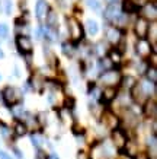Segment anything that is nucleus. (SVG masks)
<instances>
[{
	"label": "nucleus",
	"instance_id": "obj_1",
	"mask_svg": "<svg viewBox=\"0 0 157 159\" xmlns=\"http://www.w3.org/2000/svg\"><path fill=\"white\" fill-rule=\"evenodd\" d=\"M2 97H3V101H5L6 105L9 107H15L16 104L20 102V92L18 88L15 86H7L3 89L2 92Z\"/></svg>",
	"mask_w": 157,
	"mask_h": 159
},
{
	"label": "nucleus",
	"instance_id": "obj_2",
	"mask_svg": "<svg viewBox=\"0 0 157 159\" xmlns=\"http://www.w3.org/2000/svg\"><path fill=\"white\" fill-rule=\"evenodd\" d=\"M16 47H18L20 54H31L33 50L32 41L26 35H18L16 37Z\"/></svg>",
	"mask_w": 157,
	"mask_h": 159
},
{
	"label": "nucleus",
	"instance_id": "obj_3",
	"mask_svg": "<svg viewBox=\"0 0 157 159\" xmlns=\"http://www.w3.org/2000/svg\"><path fill=\"white\" fill-rule=\"evenodd\" d=\"M68 31H70V37L73 38L74 44L83 38V28H81V25L79 24L77 19H74V18H70V19H68Z\"/></svg>",
	"mask_w": 157,
	"mask_h": 159
},
{
	"label": "nucleus",
	"instance_id": "obj_4",
	"mask_svg": "<svg viewBox=\"0 0 157 159\" xmlns=\"http://www.w3.org/2000/svg\"><path fill=\"white\" fill-rule=\"evenodd\" d=\"M100 80H102L106 86L114 88L118 82H121V76H119L118 72H112V70H109V72H105L103 75L100 76Z\"/></svg>",
	"mask_w": 157,
	"mask_h": 159
},
{
	"label": "nucleus",
	"instance_id": "obj_5",
	"mask_svg": "<svg viewBox=\"0 0 157 159\" xmlns=\"http://www.w3.org/2000/svg\"><path fill=\"white\" fill-rule=\"evenodd\" d=\"M148 29H150V25H148L147 19L146 18H138L137 24H135V32H137L138 38L143 39L148 35Z\"/></svg>",
	"mask_w": 157,
	"mask_h": 159
},
{
	"label": "nucleus",
	"instance_id": "obj_6",
	"mask_svg": "<svg viewBox=\"0 0 157 159\" xmlns=\"http://www.w3.org/2000/svg\"><path fill=\"white\" fill-rule=\"evenodd\" d=\"M137 53L141 56V57H147L151 53V44L148 43L146 38L138 39L137 43Z\"/></svg>",
	"mask_w": 157,
	"mask_h": 159
},
{
	"label": "nucleus",
	"instance_id": "obj_7",
	"mask_svg": "<svg viewBox=\"0 0 157 159\" xmlns=\"http://www.w3.org/2000/svg\"><path fill=\"white\" fill-rule=\"evenodd\" d=\"M112 139H114V143L118 146L119 149H122L124 146H127V134L122 130H114Z\"/></svg>",
	"mask_w": 157,
	"mask_h": 159
},
{
	"label": "nucleus",
	"instance_id": "obj_8",
	"mask_svg": "<svg viewBox=\"0 0 157 159\" xmlns=\"http://www.w3.org/2000/svg\"><path fill=\"white\" fill-rule=\"evenodd\" d=\"M105 19H108V20H116L121 18V13H119V9H118V6H115V5H109L108 6V9L105 10Z\"/></svg>",
	"mask_w": 157,
	"mask_h": 159
},
{
	"label": "nucleus",
	"instance_id": "obj_9",
	"mask_svg": "<svg viewBox=\"0 0 157 159\" xmlns=\"http://www.w3.org/2000/svg\"><path fill=\"white\" fill-rule=\"evenodd\" d=\"M47 9H48V6H47V3H45V0H38V2H37L35 13H37V18H38L39 20L44 19V18L47 16Z\"/></svg>",
	"mask_w": 157,
	"mask_h": 159
},
{
	"label": "nucleus",
	"instance_id": "obj_10",
	"mask_svg": "<svg viewBox=\"0 0 157 159\" xmlns=\"http://www.w3.org/2000/svg\"><path fill=\"white\" fill-rule=\"evenodd\" d=\"M115 97H116V89L112 86H106L103 89V92H102V98H103L105 101H112V99H115Z\"/></svg>",
	"mask_w": 157,
	"mask_h": 159
},
{
	"label": "nucleus",
	"instance_id": "obj_11",
	"mask_svg": "<svg viewBox=\"0 0 157 159\" xmlns=\"http://www.w3.org/2000/svg\"><path fill=\"white\" fill-rule=\"evenodd\" d=\"M146 114L147 116H151V117H156V110H157V107H156V101L154 99H147V102H146Z\"/></svg>",
	"mask_w": 157,
	"mask_h": 159
},
{
	"label": "nucleus",
	"instance_id": "obj_12",
	"mask_svg": "<svg viewBox=\"0 0 157 159\" xmlns=\"http://www.w3.org/2000/svg\"><path fill=\"white\" fill-rule=\"evenodd\" d=\"M122 9H124V12H127V13H134V12L138 10V6L134 3L133 0H124V2H122Z\"/></svg>",
	"mask_w": 157,
	"mask_h": 159
},
{
	"label": "nucleus",
	"instance_id": "obj_13",
	"mask_svg": "<svg viewBox=\"0 0 157 159\" xmlns=\"http://www.w3.org/2000/svg\"><path fill=\"white\" fill-rule=\"evenodd\" d=\"M119 38H121V32H119L116 28H111L109 31H108V39H109L111 43L116 44L119 41Z\"/></svg>",
	"mask_w": 157,
	"mask_h": 159
},
{
	"label": "nucleus",
	"instance_id": "obj_14",
	"mask_svg": "<svg viewBox=\"0 0 157 159\" xmlns=\"http://www.w3.org/2000/svg\"><path fill=\"white\" fill-rule=\"evenodd\" d=\"M86 28H87V32L90 35H96L98 31H99V26L96 24V20H93V19H89L86 22Z\"/></svg>",
	"mask_w": 157,
	"mask_h": 159
},
{
	"label": "nucleus",
	"instance_id": "obj_15",
	"mask_svg": "<svg viewBox=\"0 0 157 159\" xmlns=\"http://www.w3.org/2000/svg\"><path fill=\"white\" fill-rule=\"evenodd\" d=\"M26 131H28L26 124L22 123V121H18L16 125H15V133H16V136H24V134H26Z\"/></svg>",
	"mask_w": 157,
	"mask_h": 159
},
{
	"label": "nucleus",
	"instance_id": "obj_16",
	"mask_svg": "<svg viewBox=\"0 0 157 159\" xmlns=\"http://www.w3.org/2000/svg\"><path fill=\"white\" fill-rule=\"evenodd\" d=\"M147 77H148V82H151V83H156L157 82V73H156V67H154V66L148 67Z\"/></svg>",
	"mask_w": 157,
	"mask_h": 159
},
{
	"label": "nucleus",
	"instance_id": "obj_17",
	"mask_svg": "<svg viewBox=\"0 0 157 159\" xmlns=\"http://www.w3.org/2000/svg\"><path fill=\"white\" fill-rule=\"evenodd\" d=\"M108 60H111V61H114V63H119L121 61V53H119L118 50H111Z\"/></svg>",
	"mask_w": 157,
	"mask_h": 159
},
{
	"label": "nucleus",
	"instance_id": "obj_18",
	"mask_svg": "<svg viewBox=\"0 0 157 159\" xmlns=\"http://www.w3.org/2000/svg\"><path fill=\"white\" fill-rule=\"evenodd\" d=\"M146 15H147V18H150V16H151L153 19L156 18V5L154 3L146 6Z\"/></svg>",
	"mask_w": 157,
	"mask_h": 159
},
{
	"label": "nucleus",
	"instance_id": "obj_19",
	"mask_svg": "<svg viewBox=\"0 0 157 159\" xmlns=\"http://www.w3.org/2000/svg\"><path fill=\"white\" fill-rule=\"evenodd\" d=\"M106 124L109 129H115V125L118 124V120H116V117H114L112 114H108L106 116Z\"/></svg>",
	"mask_w": 157,
	"mask_h": 159
},
{
	"label": "nucleus",
	"instance_id": "obj_20",
	"mask_svg": "<svg viewBox=\"0 0 157 159\" xmlns=\"http://www.w3.org/2000/svg\"><path fill=\"white\" fill-rule=\"evenodd\" d=\"M55 22H57V16H55V13L54 12H50V13L47 15V24L50 28H52L54 25H55Z\"/></svg>",
	"mask_w": 157,
	"mask_h": 159
},
{
	"label": "nucleus",
	"instance_id": "obj_21",
	"mask_svg": "<svg viewBox=\"0 0 157 159\" xmlns=\"http://www.w3.org/2000/svg\"><path fill=\"white\" fill-rule=\"evenodd\" d=\"M9 35V26L6 24H0V38H7Z\"/></svg>",
	"mask_w": 157,
	"mask_h": 159
},
{
	"label": "nucleus",
	"instance_id": "obj_22",
	"mask_svg": "<svg viewBox=\"0 0 157 159\" xmlns=\"http://www.w3.org/2000/svg\"><path fill=\"white\" fill-rule=\"evenodd\" d=\"M86 3H87V6L92 7L93 10H98L100 7V3L98 2V0H86Z\"/></svg>",
	"mask_w": 157,
	"mask_h": 159
},
{
	"label": "nucleus",
	"instance_id": "obj_23",
	"mask_svg": "<svg viewBox=\"0 0 157 159\" xmlns=\"http://www.w3.org/2000/svg\"><path fill=\"white\" fill-rule=\"evenodd\" d=\"M31 140H32V143H33V146H35V148H41V143H42V142H41V139H39L37 134H32Z\"/></svg>",
	"mask_w": 157,
	"mask_h": 159
},
{
	"label": "nucleus",
	"instance_id": "obj_24",
	"mask_svg": "<svg viewBox=\"0 0 157 159\" xmlns=\"http://www.w3.org/2000/svg\"><path fill=\"white\" fill-rule=\"evenodd\" d=\"M5 5H6V7H5L6 15H10V12H12V2H10V0H6Z\"/></svg>",
	"mask_w": 157,
	"mask_h": 159
},
{
	"label": "nucleus",
	"instance_id": "obj_25",
	"mask_svg": "<svg viewBox=\"0 0 157 159\" xmlns=\"http://www.w3.org/2000/svg\"><path fill=\"white\" fill-rule=\"evenodd\" d=\"M156 35H157V26H156V24H153L151 25V38L156 39Z\"/></svg>",
	"mask_w": 157,
	"mask_h": 159
},
{
	"label": "nucleus",
	"instance_id": "obj_26",
	"mask_svg": "<svg viewBox=\"0 0 157 159\" xmlns=\"http://www.w3.org/2000/svg\"><path fill=\"white\" fill-rule=\"evenodd\" d=\"M66 105H67V108H73V107H74V99H73V98H68L66 101Z\"/></svg>",
	"mask_w": 157,
	"mask_h": 159
},
{
	"label": "nucleus",
	"instance_id": "obj_27",
	"mask_svg": "<svg viewBox=\"0 0 157 159\" xmlns=\"http://www.w3.org/2000/svg\"><path fill=\"white\" fill-rule=\"evenodd\" d=\"M0 159H12L10 155H7L5 150H0Z\"/></svg>",
	"mask_w": 157,
	"mask_h": 159
},
{
	"label": "nucleus",
	"instance_id": "obj_28",
	"mask_svg": "<svg viewBox=\"0 0 157 159\" xmlns=\"http://www.w3.org/2000/svg\"><path fill=\"white\" fill-rule=\"evenodd\" d=\"M135 159H150V156H148L147 153H138Z\"/></svg>",
	"mask_w": 157,
	"mask_h": 159
},
{
	"label": "nucleus",
	"instance_id": "obj_29",
	"mask_svg": "<svg viewBox=\"0 0 157 159\" xmlns=\"http://www.w3.org/2000/svg\"><path fill=\"white\" fill-rule=\"evenodd\" d=\"M37 159H48L47 155H44V152H38V158Z\"/></svg>",
	"mask_w": 157,
	"mask_h": 159
},
{
	"label": "nucleus",
	"instance_id": "obj_30",
	"mask_svg": "<svg viewBox=\"0 0 157 159\" xmlns=\"http://www.w3.org/2000/svg\"><path fill=\"white\" fill-rule=\"evenodd\" d=\"M79 159H87L86 158V155H85V152H80V153H79Z\"/></svg>",
	"mask_w": 157,
	"mask_h": 159
},
{
	"label": "nucleus",
	"instance_id": "obj_31",
	"mask_svg": "<svg viewBox=\"0 0 157 159\" xmlns=\"http://www.w3.org/2000/svg\"><path fill=\"white\" fill-rule=\"evenodd\" d=\"M108 2H109L111 5H115V3H116V2H118V0H108Z\"/></svg>",
	"mask_w": 157,
	"mask_h": 159
},
{
	"label": "nucleus",
	"instance_id": "obj_32",
	"mask_svg": "<svg viewBox=\"0 0 157 159\" xmlns=\"http://www.w3.org/2000/svg\"><path fill=\"white\" fill-rule=\"evenodd\" d=\"M5 57V54H3V51H2V48H0V58Z\"/></svg>",
	"mask_w": 157,
	"mask_h": 159
},
{
	"label": "nucleus",
	"instance_id": "obj_33",
	"mask_svg": "<svg viewBox=\"0 0 157 159\" xmlns=\"http://www.w3.org/2000/svg\"><path fill=\"white\" fill-rule=\"evenodd\" d=\"M0 10H2V5H0Z\"/></svg>",
	"mask_w": 157,
	"mask_h": 159
},
{
	"label": "nucleus",
	"instance_id": "obj_34",
	"mask_svg": "<svg viewBox=\"0 0 157 159\" xmlns=\"http://www.w3.org/2000/svg\"><path fill=\"white\" fill-rule=\"evenodd\" d=\"M0 79H2V75H0Z\"/></svg>",
	"mask_w": 157,
	"mask_h": 159
}]
</instances>
